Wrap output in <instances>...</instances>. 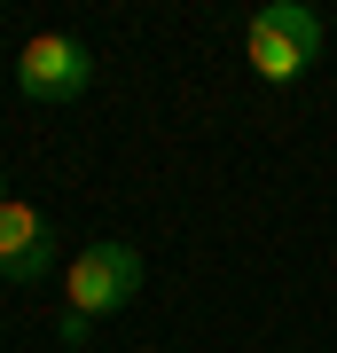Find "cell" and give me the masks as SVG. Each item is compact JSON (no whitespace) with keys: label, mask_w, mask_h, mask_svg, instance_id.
Masks as SVG:
<instances>
[{"label":"cell","mask_w":337,"mask_h":353,"mask_svg":"<svg viewBox=\"0 0 337 353\" xmlns=\"http://www.w3.org/2000/svg\"><path fill=\"white\" fill-rule=\"evenodd\" d=\"M141 290V252L134 243H118V236H102L87 243V252H71V267H63V345H79L102 314H118L125 299Z\"/></svg>","instance_id":"obj_1"},{"label":"cell","mask_w":337,"mask_h":353,"mask_svg":"<svg viewBox=\"0 0 337 353\" xmlns=\"http://www.w3.org/2000/svg\"><path fill=\"white\" fill-rule=\"evenodd\" d=\"M322 39H329V24L314 8H298V0H267V8H251V24H243V55H251V71H259L267 87H290V79L314 71Z\"/></svg>","instance_id":"obj_2"},{"label":"cell","mask_w":337,"mask_h":353,"mask_svg":"<svg viewBox=\"0 0 337 353\" xmlns=\"http://www.w3.org/2000/svg\"><path fill=\"white\" fill-rule=\"evenodd\" d=\"M87 87H94L87 39H71V32H32L24 48H16V94H24V102H71V94H87Z\"/></svg>","instance_id":"obj_3"},{"label":"cell","mask_w":337,"mask_h":353,"mask_svg":"<svg viewBox=\"0 0 337 353\" xmlns=\"http://www.w3.org/2000/svg\"><path fill=\"white\" fill-rule=\"evenodd\" d=\"M48 267H55V228L32 204H16L8 181H0V275L8 283H39Z\"/></svg>","instance_id":"obj_4"}]
</instances>
